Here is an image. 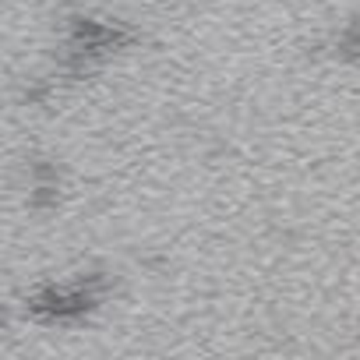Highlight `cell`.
Listing matches in <instances>:
<instances>
[{
	"mask_svg": "<svg viewBox=\"0 0 360 360\" xmlns=\"http://www.w3.org/2000/svg\"><path fill=\"white\" fill-rule=\"evenodd\" d=\"M110 290H113V276L96 269L64 286H53V283L39 286L36 293L25 297V311L43 325H82L89 314L103 307Z\"/></svg>",
	"mask_w": 360,
	"mask_h": 360,
	"instance_id": "cell-1",
	"label": "cell"
},
{
	"mask_svg": "<svg viewBox=\"0 0 360 360\" xmlns=\"http://www.w3.org/2000/svg\"><path fill=\"white\" fill-rule=\"evenodd\" d=\"M29 176H32V188H29V209L46 216L60 205V166L50 155H29Z\"/></svg>",
	"mask_w": 360,
	"mask_h": 360,
	"instance_id": "cell-2",
	"label": "cell"
},
{
	"mask_svg": "<svg viewBox=\"0 0 360 360\" xmlns=\"http://www.w3.org/2000/svg\"><path fill=\"white\" fill-rule=\"evenodd\" d=\"M328 46H332V57H335V60L356 64V60H360V18L353 15L349 22H342Z\"/></svg>",
	"mask_w": 360,
	"mask_h": 360,
	"instance_id": "cell-3",
	"label": "cell"
}]
</instances>
